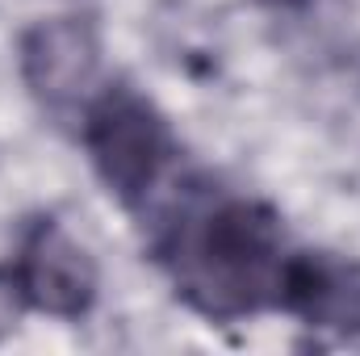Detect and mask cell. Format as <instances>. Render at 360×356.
Returning a JSON list of instances; mask_svg holds the SVG:
<instances>
[{
  "mask_svg": "<svg viewBox=\"0 0 360 356\" xmlns=\"http://www.w3.org/2000/svg\"><path fill=\"white\" fill-rule=\"evenodd\" d=\"M151 260L176 298L210 323H239L281 310L285 272L297 248L269 201L218 189L214 180H172L143 214Z\"/></svg>",
  "mask_w": 360,
  "mask_h": 356,
  "instance_id": "cell-1",
  "label": "cell"
},
{
  "mask_svg": "<svg viewBox=\"0 0 360 356\" xmlns=\"http://www.w3.org/2000/svg\"><path fill=\"white\" fill-rule=\"evenodd\" d=\"M76 126L96 180L130 214L143 218L176 180V130L164 117V109L134 84H101Z\"/></svg>",
  "mask_w": 360,
  "mask_h": 356,
  "instance_id": "cell-2",
  "label": "cell"
},
{
  "mask_svg": "<svg viewBox=\"0 0 360 356\" xmlns=\"http://www.w3.org/2000/svg\"><path fill=\"white\" fill-rule=\"evenodd\" d=\"M21 84L55 122H80L101 92V34L89 17H46L17 38Z\"/></svg>",
  "mask_w": 360,
  "mask_h": 356,
  "instance_id": "cell-3",
  "label": "cell"
},
{
  "mask_svg": "<svg viewBox=\"0 0 360 356\" xmlns=\"http://www.w3.org/2000/svg\"><path fill=\"white\" fill-rule=\"evenodd\" d=\"M13 276L25 298V310L51 319H84L101 293V272L89 248L72 239L68 227L51 214L25 222L13 256Z\"/></svg>",
  "mask_w": 360,
  "mask_h": 356,
  "instance_id": "cell-4",
  "label": "cell"
},
{
  "mask_svg": "<svg viewBox=\"0 0 360 356\" xmlns=\"http://www.w3.org/2000/svg\"><path fill=\"white\" fill-rule=\"evenodd\" d=\"M281 310L302 319L310 331H331L340 340L360 336V265L335 252H293Z\"/></svg>",
  "mask_w": 360,
  "mask_h": 356,
  "instance_id": "cell-5",
  "label": "cell"
},
{
  "mask_svg": "<svg viewBox=\"0 0 360 356\" xmlns=\"http://www.w3.org/2000/svg\"><path fill=\"white\" fill-rule=\"evenodd\" d=\"M21 310H25V298L17 289V276H13V268H0V336H8L17 327Z\"/></svg>",
  "mask_w": 360,
  "mask_h": 356,
  "instance_id": "cell-6",
  "label": "cell"
},
{
  "mask_svg": "<svg viewBox=\"0 0 360 356\" xmlns=\"http://www.w3.org/2000/svg\"><path fill=\"white\" fill-rule=\"evenodd\" d=\"M256 4H264L272 13H302V8H310V0H256Z\"/></svg>",
  "mask_w": 360,
  "mask_h": 356,
  "instance_id": "cell-7",
  "label": "cell"
}]
</instances>
